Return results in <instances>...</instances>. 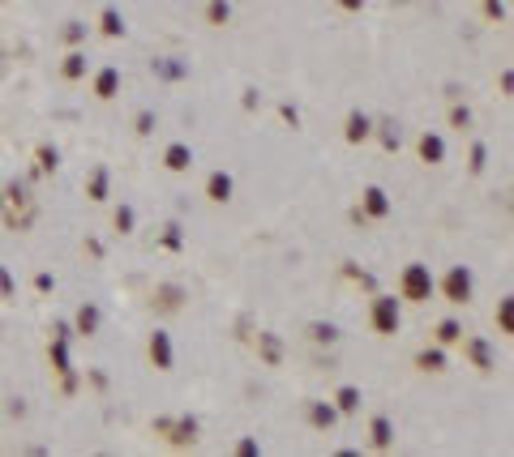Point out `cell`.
<instances>
[{
    "instance_id": "cell-26",
    "label": "cell",
    "mask_w": 514,
    "mask_h": 457,
    "mask_svg": "<svg viewBox=\"0 0 514 457\" xmlns=\"http://www.w3.org/2000/svg\"><path fill=\"white\" fill-rule=\"evenodd\" d=\"M497 334H502V338L514 334V299H510V295L497 299Z\"/></svg>"
},
{
    "instance_id": "cell-33",
    "label": "cell",
    "mask_w": 514,
    "mask_h": 457,
    "mask_svg": "<svg viewBox=\"0 0 514 457\" xmlns=\"http://www.w3.org/2000/svg\"><path fill=\"white\" fill-rule=\"evenodd\" d=\"M0 299H5V303L17 299V283H13V274H9L5 265H0Z\"/></svg>"
},
{
    "instance_id": "cell-34",
    "label": "cell",
    "mask_w": 514,
    "mask_h": 457,
    "mask_svg": "<svg viewBox=\"0 0 514 457\" xmlns=\"http://www.w3.org/2000/svg\"><path fill=\"white\" fill-rule=\"evenodd\" d=\"M450 124H454V129H472V107H450Z\"/></svg>"
},
{
    "instance_id": "cell-43",
    "label": "cell",
    "mask_w": 514,
    "mask_h": 457,
    "mask_svg": "<svg viewBox=\"0 0 514 457\" xmlns=\"http://www.w3.org/2000/svg\"><path fill=\"white\" fill-rule=\"evenodd\" d=\"M82 248H86V252H90V257H94V261H99V257H103V244H99V240H86V244H82Z\"/></svg>"
},
{
    "instance_id": "cell-4",
    "label": "cell",
    "mask_w": 514,
    "mask_h": 457,
    "mask_svg": "<svg viewBox=\"0 0 514 457\" xmlns=\"http://www.w3.org/2000/svg\"><path fill=\"white\" fill-rule=\"evenodd\" d=\"M390 214H395V201H390V192L382 188V184H369L360 192V206L352 210V218L356 222H386Z\"/></svg>"
},
{
    "instance_id": "cell-35",
    "label": "cell",
    "mask_w": 514,
    "mask_h": 457,
    "mask_svg": "<svg viewBox=\"0 0 514 457\" xmlns=\"http://www.w3.org/2000/svg\"><path fill=\"white\" fill-rule=\"evenodd\" d=\"M343 274H348V278H352V283H360L364 291H373V287H377V283H373V274H364V269H356V265H348V269H343Z\"/></svg>"
},
{
    "instance_id": "cell-1",
    "label": "cell",
    "mask_w": 514,
    "mask_h": 457,
    "mask_svg": "<svg viewBox=\"0 0 514 457\" xmlns=\"http://www.w3.org/2000/svg\"><path fill=\"white\" fill-rule=\"evenodd\" d=\"M433 295H437V278H433V269L420 265V261L403 265V274H399V299H403V303H429Z\"/></svg>"
},
{
    "instance_id": "cell-27",
    "label": "cell",
    "mask_w": 514,
    "mask_h": 457,
    "mask_svg": "<svg viewBox=\"0 0 514 457\" xmlns=\"http://www.w3.org/2000/svg\"><path fill=\"white\" fill-rule=\"evenodd\" d=\"M159 248L180 252V248H185V226H180V222H167V226H163V235H159Z\"/></svg>"
},
{
    "instance_id": "cell-18",
    "label": "cell",
    "mask_w": 514,
    "mask_h": 457,
    "mask_svg": "<svg viewBox=\"0 0 514 457\" xmlns=\"http://www.w3.org/2000/svg\"><path fill=\"white\" fill-rule=\"evenodd\" d=\"M180 303H185V287H180V283H163V287L155 291V308H159V312H176Z\"/></svg>"
},
{
    "instance_id": "cell-22",
    "label": "cell",
    "mask_w": 514,
    "mask_h": 457,
    "mask_svg": "<svg viewBox=\"0 0 514 457\" xmlns=\"http://www.w3.org/2000/svg\"><path fill=\"white\" fill-rule=\"evenodd\" d=\"M257 355H262L271 368H279V359H283V342H279L275 334H257Z\"/></svg>"
},
{
    "instance_id": "cell-7",
    "label": "cell",
    "mask_w": 514,
    "mask_h": 457,
    "mask_svg": "<svg viewBox=\"0 0 514 457\" xmlns=\"http://www.w3.org/2000/svg\"><path fill=\"white\" fill-rule=\"evenodd\" d=\"M463 342V355L472 359V368H480V372H493L497 368V350H493V342L488 338H459Z\"/></svg>"
},
{
    "instance_id": "cell-5",
    "label": "cell",
    "mask_w": 514,
    "mask_h": 457,
    "mask_svg": "<svg viewBox=\"0 0 514 457\" xmlns=\"http://www.w3.org/2000/svg\"><path fill=\"white\" fill-rule=\"evenodd\" d=\"M155 431H159V436H167L176 449H193L202 427H198V419H193V415H176V419H171V415H159V419H155Z\"/></svg>"
},
{
    "instance_id": "cell-25",
    "label": "cell",
    "mask_w": 514,
    "mask_h": 457,
    "mask_svg": "<svg viewBox=\"0 0 514 457\" xmlns=\"http://www.w3.org/2000/svg\"><path fill=\"white\" fill-rule=\"evenodd\" d=\"M112 226H116L120 235H133V226H137V210H133V206H116V210H112Z\"/></svg>"
},
{
    "instance_id": "cell-32",
    "label": "cell",
    "mask_w": 514,
    "mask_h": 457,
    "mask_svg": "<svg viewBox=\"0 0 514 457\" xmlns=\"http://www.w3.org/2000/svg\"><path fill=\"white\" fill-rule=\"evenodd\" d=\"M484 167H488V145H484V141H472V154H468V171H472V175H480Z\"/></svg>"
},
{
    "instance_id": "cell-12",
    "label": "cell",
    "mask_w": 514,
    "mask_h": 457,
    "mask_svg": "<svg viewBox=\"0 0 514 457\" xmlns=\"http://www.w3.org/2000/svg\"><path fill=\"white\" fill-rule=\"evenodd\" d=\"M232 192H236V180H232L228 171H210V175H206V201H214V206H228Z\"/></svg>"
},
{
    "instance_id": "cell-42",
    "label": "cell",
    "mask_w": 514,
    "mask_h": 457,
    "mask_svg": "<svg viewBox=\"0 0 514 457\" xmlns=\"http://www.w3.org/2000/svg\"><path fill=\"white\" fill-rule=\"evenodd\" d=\"M253 107H262V94L257 90H244V111H253Z\"/></svg>"
},
{
    "instance_id": "cell-41",
    "label": "cell",
    "mask_w": 514,
    "mask_h": 457,
    "mask_svg": "<svg viewBox=\"0 0 514 457\" xmlns=\"http://www.w3.org/2000/svg\"><path fill=\"white\" fill-rule=\"evenodd\" d=\"M232 17V9L223 5V0H214V5H210V21H228Z\"/></svg>"
},
{
    "instance_id": "cell-21",
    "label": "cell",
    "mask_w": 514,
    "mask_h": 457,
    "mask_svg": "<svg viewBox=\"0 0 514 457\" xmlns=\"http://www.w3.org/2000/svg\"><path fill=\"white\" fill-rule=\"evenodd\" d=\"M309 342L334 346V342H339V325H330V321H309Z\"/></svg>"
},
{
    "instance_id": "cell-3",
    "label": "cell",
    "mask_w": 514,
    "mask_h": 457,
    "mask_svg": "<svg viewBox=\"0 0 514 457\" xmlns=\"http://www.w3.org/2000/svg\"><path fill=\"white\" fill-rule=\"evenodd\" d=\"M399 325H403V299L373 295V303H369V329H373V334L390 338V334H399Z\"/></svg>"
},
{
    "instance_id": "cell-13",
    "label": "cell",
    "mask_w": 514,
    "mask_h": 457,
    "mask_svg": "<svg viewBox=\"0 0 514 457\" xmlns=\"http://www.w3.org/2000/svg\"><path fill=\"white\" fill-rule=\"evenodd\" d=\"M416 150H420V163H429V167H442L446 163V137L442 133H420Z\"/></svg>"
},
{
    "instance_id": "cell-2",
    "label": "cell",
    "mask_w": 514,
    "mask_h": 457,
    "mask_svg": "<svg viewBox=\"0 0 514 457\" xmlns=\"http://www.w3.org/2000/svg\"><path fill=\"white\" fill-rule=\"evenodd\" d=\"M437 295H442L446 303H454V308H468L472 295H476V274L468 265H450L442 274V283H437Z\"/></svg>"
},
{
    "instance_id": "cell-28",
    "label": "cell",
    "mask_w": 514,
    "mask_h": 457,
    "mask_svg": "<svg viewBox=\"0 0 514 457\" xmlns=\"http://www.w3.org/2000/svg\"><path fill=\"white\" fill-rule=\"evenodd\" d=\"M99 30H103L108 39H120V35H125V17H120L116 9H103V17H99Z\"/></svg>"
},
{
    "instance_id": "cell-15",
    "label": "cell",
    "mask_w": 514,
    "mask_h": 457,
    "mask_svg": "<svg viewBox=\"0 0 514 457\" xmlns=\"http://www.w3.org/2000/svg\"><path fill=\"white\" fill-rule=\"evenodd\" d=\"M163 167L176 171V175L189 171V167H193V145H189V141H171V145L163 150Z\"/></svg>"
},
{
    "instance_id": "cell-10",
    "label": "cell",
    "mask_w": 514,
    "mask_h": 457,
    "mask_svg": "<svg viewBox=\"0 0 514 457\" xmlns=\"http://www.w3.org/2000/svg\"><path fill=\"white\" fill-rule=\"evenodd\" d=\"M305 419H309V427H317V431H330L343 415L334 411V402H305Z\"/></svg>"
},
{
    "instance_id": "cell-23",
    "label": "cell",
    "mask_w": 514,
    "mask_h": 457,
    "mask_svg": "<svg viewBox=\"0 0 514 457\" xmlns=\"http://www.w3.org/2000/svg\"><path fill=\"white\" fill-rule=\"evenodd\" d=\"M60 78H65V82H82V78H86V56H82V52H69V56L60 60Z\"/></svg>"
},
{
    "instance_id": "cell-6",
    "label": "cell",
    "mask_w": 514,
    "mask_h": 457,
    "mask_svg": "<svg viewBox=\"0 0 514 457\" xmlns=\"http://www.w3.org/2000/svg\"><path fill=\"white\" fill-rule=\"evenodd\" d=\"M146 359H151L155 372H171V368H176V346H171L167 329H155V334L146 338Z\"/></svg>"
},
{
    "instance_id": "cell-39",
    "label": "cell",
    "mask_w": 514,
    "mask_h": 457,
    "mask_svg": "<svg viewBox=\"0 0 514 457\" xmlns=\"http://www.w3.org/2000/svg\"><path fill=\"white\" fill-rule=\"evenodd\" d=\"M155 69H159V78H185L189 73L185 64H155Z\"/></svg>"
},
{
    "instance_id": "cell-24",
    "label": "cell",
    "mask_w": 514,
    "mask_h": 457,
    "mask_svg": "<svg viewBox=\"0 0 514 457\" xmlns=\"http://www.w3.org/2000/svg\"><path fill=\"white\" fill-rule=\"evenodd\" d=\"M459 338H463V325H459L454 316H446L442 325H437V329H433V342H437V346H454Z\"/></svg>"
},
{
    "instance_id": "cell-11",
    "label": "cell",
    "mask_w": 514,
    "mask_h": 457,
    "mask_svg": "<svg viewBox=\"0 0 514 457\" xmlns=\"http://www.w3.org/2000/svg\"><path fill=\"white\" fill-rule=\"evenodd\" d=\"M343 137H348L352 145L369 141V137H373V116H364L360 107H356V111H348V120H343Z\"/></svg>"
},
{
    "instance_id": "cell-38",
    "label": "cell",
    "mask_w": 514,
    "mask_h": 457,
    "mask_svg": "<svg viewBox=\"0 0 514 457\" xmlns=\"http://www.w3.org/2000/svg\"><path fill=\"white\" fill-rule=\"evenodd\" d=\"M236 453H240V457H262V445H257V440H240Z\"/></svg>"
},
{
    "instance_id": "cell-20",
    "label": "cell",
    "mask_w": 514,
    "mask_h": 457,
    "mask_svg": "<svg viewBox=\"0 0 514 457\" xmlns=\"http://www.w3.org/2000/svg\"><path fill=\"white\" fill-rule=\"evenodd\" d=\"M416 368L420 372H446V350L442 346H425V350H416Z\"/></svg>"
},
{
    "instance_id": "cell-9",
    "label": "cell",
    "mask_w": 514,
    "mask_h": 457,
    "mask_svg": "<svg viewBox=\"0 0 514 457\" xmlns=\"http://www.w3.org/2000/svg\"><path fill=\"white\" fill-rule=\"evenodd\" d=\"M369 449H377V453L395 449V423H390V415H373L369 419Z\"/></svg>"
},
{
    "instance_id": "cell-14",
    "label": "cell",
    "mask_w": 514,
    "mask_h": 457,
    "mask_svg": "<svg viewBox=\"0 0 514 457\" xmlns=\"http://www.w3.org/2000/svg\"><path fill=\"white\" fill-rule=\"evenodd\" d=\"M86 197L94 201V206H99V201H108L112 197V171L99 163V167H94L90 175H86Z\"/></svg>"
},
{
    "instance_id": "cell-19",
    "label": "cell",
    "mask_w": 514,
    "mask_h": 457,
    "mask_svg": "<svg viewBox=\"0 0 514 457\" xmlns=\"http://www.w3.org/2000/svg\"><path fill=\"white\" fill-rule=\"evenodd\" d=\"M330 402H334V411H339V415H356L364 397H360V389H356V385H339Z\"/></svg>"
},
{
    "instance_id": "cell-8",
    "label": "cell",
    "mask_w": 514,
    "mask_h": 457,
    "mask_svg": "<svg viewBox=\"0 0 514 457\" xmlns=\"http://www.w3.org/2000/svg\"><path fill=\"white\" fill-rule=\"evenodd\" d=\"M90 90H94V98H99V103H112V98L120 94V69H116V64H103L99 73H94Z\"/></svg>"
},
{
    "instance_id": "cell-36",
    "label": "cell",
    "mask_w": 514,
    "mask_h": 457,
    "mask_svg": "<svg viewBox=\"0 0 514 457\" xmlns=\"http://www.w3.org/2000/svg\"><path fill=\"white\" fill-rule=\"evenodd\" d=\"M35 291H39V295H52V291H56V278H52V274H35Z\"/></svg>"
},
{
    "instance_id": "cell-37",
    "label": "cell",
    "mask_w": 514,
    "mask_h": 457,
    "mask_svg": "<svg viewBox=\"0 0 514 457\" xmlns=\"http://www.w3.org/2000/svg\"><path fill=\"white\" fill-rule=\"evenodd\" d=\"M279 116H283V120L291 124V129H300V111L291 107V103H279Z\"/></svg>"
},
{
    "instance_id": "cell-30",
    "label": "cell",
    "mask_w": 514,
    "mask_h": 457,
    "mask_svg": "<svg viewBox=\"0 0 514 457\" xmlns=\"http://www.w3.org/2000/svg\"><path fill=\"white\" fill-rule=\"evenodd\" d=\"M155 124H159L155 107H142V111L133 116V133H137V137H151V133H155Z\"/></svg>"
},
{
    "instance_id": "cell-16",
    "label": "cell",
    "mask_w": 514,
    "mask_h": 457,
    "mask_svg": "<svg viewBox=\"0 0 514 457\" xmlns=\"http://www.w3.org/2000/svg\"><path fill=\"white\" fill-rule=\"evenodd\" d=\"M99 321H103V312L94 308V303H82V308L73 312V329H78L82 338H94V334H99Z\"/></svg>"
},
{
    "instance_id": "cell-45",
    "label": "cell",
    "mask_w": 514,
    "mask_h": 457,
    "mask_svg": "<svg viewBox=\"0 0 514 457\" xmlns=\"http://www.w3.org/2000/svg\"><path fill=\"white\" fill-rule=\"evenodd\" d=\"M0 210H5V192H0Z\"/></svg>"
},
{
    "instance_id": "cell-40",
    "label": "cell",
    "mask_w": 514,
    "mask_h": 457,
    "mask_svg": "<svg viewBox=\"0 0 514 457\" xmlns=\"http://www.w3.org/2000/svg\"><path fill=\"white\" fill-rule=\"evenodd\" d=\"M65 39H69V43H82V39H86V26H82V21H69Z\"/></svg>"
},
{
    "instance_id": "cell-17",
    "label": "cell",
    "mask_w": 514,
    "mask_h": 457,
    "mask_svg": "<svg viewBox=\"0 0 514 457\" xmlns=\"http://www.w3.org/2000/svg\"><path fill=\"white\" fill-rule=\"evenodd\" d=\"M47 359H52V372H56V376L73 372V359H69V338H56V334H52V342H47Z\"/></svg>"
},
{
    "instance_id": "cell-44",
    "label": "cell",
    "mask_w": 514,
    "mask_h": 457,
    "mask_svg": "<svg viewBox=\"0 0 514 457\" xmlns=\"http://www.w3.org/2000/svg\"><path fill=\"white\" fill-rule=\"evenodd\" d=\"M339 5H343V9H360V5H364V0H339Z\"/></svg>"
},
{
    "instance_id": "cell-31",
    "label": "cell",
    "mask_w": 514,
    "mask_h": 457,
    "mask_svg": "<svg viewBox=\"0 0 514 457\" xmlns=\"http://www.w3.org/2000/svg\"><path fill=\"white\" fill-rule=\"evenodd\" d=\"M35 159H39V163H35L39 171H60V150H56V145H39Z\"/></svg>"
},
{
    "instance_id": "cell-29",
    "label": "cell",
    "mask_w": 514,
    "mask_h": 457,
    "mask_svg": "<svg viewBox=\"0 0 514 457\" xmlns=\"http://www.w3.org/2000/svg\"><path fill=\"white\" fill-rule=\"evenodd\" d=\"M377 141H382V150H390V154H395V150H399V129H395V120H382L377 124Z\"/></svg>"
}]
</instances>
